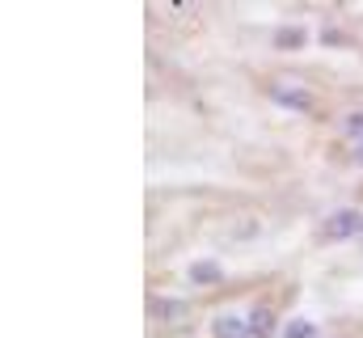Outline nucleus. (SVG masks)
Returning <instances> with one entry per match:
<instances>
[{
    "label": "nucleus",
    "mask_w": 363,
    "mask_h": 338,
    "mask_svg": "<svg viewBox=\"0 0 363 338\" xmlns=\"http://www.w3.org/2000/svg\"><path fill=\"white\" fill-rule=\"evenodd\" d=\"M355 229H363L359 212H334V216L325 220L321 237H325V241H347V237H355Z\"/></svg>",
    "instance_id": "nucleus-1"
},
{
    "label": "nucleus",
    "mask_w": 363,
    "mask_h": 338,
    "mask_svg": "<svg viewBox=\"0 0 363 338\" xmlns=\"http://www.w3.org/2000/svg\"><path fill=\"white\" fill-rule=\"evenodd\" d=\"M148 313H152V322H186L190 317V305L186 300H174V296H152L148 300Z\"/></svg>",
    "instance_id": "nucleus-2"
},
{
    "label": "nucleus",
    "mask_w": 363,
    "mask_h": 338,
    "mask_svg": "<svg viewBox=\"0 0 363 338\" xmlns=\"http://www.w3.org/2000/svg\"><path fill=\"white\" fill-rule=\"evenodd\" d=\"M186 275H190V283H199V288H216V283L224 279V266H220L216 258H194Z\"/></svg>",
    "instance_id": "nucleus-3"
},
{
    "label": "nucleus",
    "mask_w": 363,
    "mask_h": 338,
    "mask_svg": "<svg viewBox=\"0 0 363 338\" xmlns=\"http://www.w3.org/2000/svg\"><path fill=\"white\" fill-rule=\"evenodd\" d=\"M211 334H216V338H254V330H250V317L220 313V317L211 322Z\"/></svg>",
    "instance_id": "nucleus-4"
},
{
    "label": "nucleus",
    "mask_w": 363,
    "mask_h": 338,
    "mask_svg": "<svg viewBox=\"0 0 363 338\" xmlns=\"http://www.w3.org/2000/svg\"><path fill=\"white\" fill-rule=\"evenodd\" d=\"M274 102L287 106V110H313V93L296 89V84H274Z\"/></svg>",
    "instance_id": "nucleus-5"
},
{
    "label": "nucleus",
    "mask_w": 363,
    "mask_h": 338,
    "mask_svg": "<svg viewBox=\"0 0 363 338\" xmlns=\"http://www.w3.org/2000/svg\"><path fill=\"white\" fill-rule=\"evenodd\" d=\"M250 330H254V338H271L274 334V313L267 309V305H258V309L250 313Z\"/></svg>",
    "instance_id": "nucleus-6"
},
{
    "label": "nucleus",
    "mask_w": 363,
    "mask_h": 338,
    "mask_svg": "<svg viewBox=\"0 0 363 338\" xmlns=\"http://www.w3.org/2000/svg\"><path fill=\"white\" fill-rule=\"evenodd\" d=\"M228 233H233L228 241H237V246H241V241H250V237H258V233H262V224H258V216H241L237 224H228Z\"/></svg>",
    "instance_id": "nucleus-7"
},
{
    "label": "nucleus",
    "mask_w": 363,
    "mask_h": 338,
    "mask_svg": "<svg viewBox=\"0 0 363 338\" xmlns=\"http://www.w3.org/2000/svg\"><path fill=\"white\" fill-rule=\"evenodd\" d=\"M283 338H317V326H313L308 317H291V322L283 326Z\"/></svg>",
    "instance_id": "nucleus-8"
},
{
    "label": "nucleus",
    "mask_w": 363,
    "mask_h": 338,
    "mask_svg": "<svg viewBox=\"0 0 363 338\" xmlns=\"http://www.w3.org/2000/svg\"><path fill=\"white\" fill-rule=\"evenodd\" d=\"M274 43H279V47H304V43H308V34H304L300 26H287V30H279V34H274Z\"/></svg>",
    "instance_id": "nucleus-9"
},
{
    "label": "nucleus",
    "mask_w": 363,
    "mask_h": 338,
    "mask_svg": "<svg viewBox=\"0 0 363 338\" xmlns=\"http://www.w3.org/2000/svg\"><path fill=\"white\" fill-rule=\"evenodd\" d=\"M342 127H347V136H351L355 144H363V110H355V114H347V123H342Z\"/></svg>",
    "instance_id": "nucleus-10"
}]
</instances>
